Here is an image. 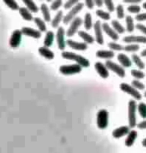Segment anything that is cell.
<instances>
[{
  "mask_svg": "<svg viewBox=\"0 0 146 153\" xmlns=\"http://www.w3.org/2000/svg\"><path fill=\"white\" fill-rule=\"evenodd\" d=\"M119 88L121 89L123 92H125L126 94L130 95L131 97H133V99L140 101L142 99V94L140 93L139 90H137L136 88H134L132 85L128 84V83H120Z\"/></svg>",
  "mask_w": 146,
  "mask_h": 153,
  "instance_id": "obj_4",
  "label": "cell"
},
{
  "mask_svg": "<svg viewBox=\"0 0 146 153\" xmlns=\"http://www.w3.org/2000/svg\"><path fill=\"white\" fill-rule=\"evenodd\" d=\"M111 26H112L113 29L115 30L118 34H122L126 31V29L122 26L121 23H120L119 21H117V20H112V21H111Z\"/></svg>",
  "mask_w": 146,
  "mask_h": 153,
  "instance_id": "obj_32",
  "label": "cell"
},
{
  "mask_svg": "<svg viewBox=\"0 0 146 153\" xmlns=\"http://www.w3.org/2000/svg\"><path fill=\"white\" fill-rule=\"evenodd\" d=\"M24 3V5H26L25 7H27L32 13L38 12V6L36 5V3L34 2V0H21Z\"/></svg>",
  "mask_w": 146,
  "mask_h": 153,
  "instance_id": "obj_30",
  "label": "cell"
},
{
  "mask_svg": "<svg viewBox=\"0 0 146 153\" xmlns=\"http://www.w3.org/2000/svg\"><path fill=\"white\" fill-rule=\"evenodd\" d=\"M108 47L110 48V50L112 51H121V50H124V47L119 44V43H117L115 41H111L108 43Z\"/></svg>",
  "mask_w": 146,
  "mask_h": 153,
  "instance_id": "obj_37",
  "label": "cell"
},
{
  "mask_svg": "<svg viewBox=\"0 0 146 153\" xmlns=\"http://www.w3.org/2000/svg\"><path fill=\"white\" fill-rule=\"evenodd\" d=\"M137 21H146V12L145 13H139L136 15Z\"/></svg>",
  "mask_w": 146,
  "mask_h": 153,
  "instance_id": "obj_47",
  "label": "cell"
},
{
  "mask_svg": "<svg viewBox=\"0 0 146 153\" xmlns=\"http://www.w3.org/2000/svg\"><path fill=\"white\" fill-rule=\"evenodd\" d=\"M142 8H144V9L146 10V2H144V3L142 4Z\"/></svg>",
  "mask_w": 146,
  "mask_h": 153,
  "instance_id": "obj_53",
  "label": "cell"
},
{
  "mask_svg": "<svg viewBox=\"0 0 146 153\" xmlns=\"http://www.w3.org/2000/svg\"><path fill=\"white\" fill-rule=\"evenodd\" d=\"M54 37H56V36L54 35L53 31H47L46 34H45L44 41H43L44 46H46V47H50L54 42Z\"/></svg>",
  "mask_w": 146,
  "mask_h": 153,
  "instance_id": "obj_27",
  "label": "cell"
},
{
  "mask_svg": "<svg viewBox=\"0 0 146 153\" xmlns=\"http://www.w3.org/2000/svg\"><path fill=\"white\" fill-rule=\"evenodd\" d=\"M140 49V46L138 44H127L124 46V51L130 53H135Z\"/></svg>",
  "mask_w": 146,
  "mask_h": 153,
  "instance_id": "obj_38",
  "label": "cell"
},
{
  "mask_svg": "<svg viewBox=\"0 0 146 153\" xmlns=\"http://www.w3.org/2000/svg\"><path fill=\"white\" fill-rule=\"evenodd\" d=\"M40 10H41L42 16H43L44 21H51V14H50V8L45 3H42L40 5Z\"/></svg>",
  "mask_w": 146,
  "mask_h": 153,
  "instance_id": "obj_25",
  "label": "cell"
},
{
  "mask_svg": "<svg viewBox=\"0 0 146 153\" xmlns=\"http://www.w3.org/2000/svg\"><path fill=\"white\" fill-rule=\"evenodd\" d=\"M144 97H145V98H146V91H145V92H144Z\"/></svg>",
  "mask_w": 146,
  "mask_h": 153,
  "instance_id": "obj_55",
  "label": "cell"
},
{
  "mask_svg": "<svg viewBox=\"0 0 146 153\" xmlns=\"http://www.w3.org/2000/svg\"><path fill=\"white\" fill-rule=\"evenodd\" d=\"M136 28H137V29H138L141 33H143L144 35H146V25L142 24V23H138V24L136 25Z\"/></svg>",
  "mask_w": 146,
  "mask_h": 153,
  "instance_id": "obj_46",
  "label": "cell"
},
{
  "mask_svg": "<svg viewBox=\"0 0 146 153\" xmlns=\"http://www.w3.org/2000/svg\"><path fill=\"white\" fill-rule=\"evenodd\" d=\"M116 15H117V18L118 19H122L125 17V12H124V7L123 5L121 4H118L116 6Z\"/></svg>",
  "mask_w": 146,
  "mask_h": 153,
  "instance_id": "obj_41",
  "label": "cell"
},
{
  "mask_svg": "<svg viewBox=\"0 0 146 153\" xmlns=\"http://www.w3.org/2000/svg\"><path fill=\"white\" fill-rule=\"evenodd\" d=\"M137 103L135 99L129 100L128 102V126L134 128L137 126Z\"/></svg>",
  "mask_w": 146,
  "mask_h": 153,
  "instance_id": "obj_2",
  "label": "cell"
},
{
  "mask_svg": "<svg viewBox=\"0 0 146 153\" xmlns=\"http://www.w3.org/2000/svg\"><path fill=\"white\" fill-rule=\"evenodd\" d=\"M80 0H67L66 2L64 3V9H67V10H70L71 8L74 7L75 5H77L78 3H80Z\"/></svg>",
  "mask_w": 146,
  "mask_h": 153,
  "instance_id": "obj_42",
  "label": "cell"
},
{
  "mask_svg": "<svg viewBox=\"0 0 146 153\" xmlns=\"http://www.w3.org/2000/svg\"><path fill=\"white\" fill-rule=\"evenodd\" d=\"M96 117L97 127L101 130L106 129L108 127V124H109V112L106 109H101V110L98 111Z\"/></svg>",
  "mask_w": 146,
  "mask_h": 153,
  "instance_id": "obj_3",
  "label": "cell"
},
{
  "mask_svg": "<svg viewBox=\"0 0 146 153\" xmlns=\"http://www.w3.org/2000/svg\"><path fill=\"white\" fill-rule=\"evenodd\" d=\"M137 110H138V114L140 115V117H142L143 119H146V103L140 102L137 105Z\"/></svg>",
  "mask_w": 146,
  "mask_h": 153,
  "instance_id": "obj_34",
  "label": "cell"
},
{
  "mask_svg": "<svg viewBox=\"0 0 146 153\" xmlns=\"http://www.w3.org/2000/svg\"><path fill=\"white\" fill-rule=\"evenodd\" d=\"M34 23L36 24V26L38 28L39 31H41V32H47L46 23H45L44 19H41V18H39V17H35V18H34Z\"/></svg>",
  "mask_w": 146,
  "mask_h": 153,
  "instance_id": "obj_29",
  "label": "cell"
},
{
  "mask_svg": "<svg viewBox=\"0 0 146 153\" xmlns=\"http://www.w3.org/2000/svg\"><path fill=\"white\" fill-rule=\"evenodd\" d=\"M38 52L42 57L46 58L47 60H52L54 58V52L51 51L49 47H46V46H42V47H39Z\"/></svg>",
  "mask_w": 146,
  "mask_h": 153,
  "instance_id": "obj_20",
  "label": "cell"
},
{
  "mask_svg": "<svg viewBox=\"0 0 146 153\" xmlns=\"http://www.w3.org/2000/svg\"><path fill=\"white\" fill-rule=\"evenodd\" d=\"M96 72L98 73L100 77H102L103 79H106L109 77V70H108L107 66L105 64H103L102 62H96L94 65Z\"/></svg>",
  "mask_w": 146,
  "mask_h": 153,
  "instance_id": "obj_13",
  "label": "cell"
},
{
  "mask_svg": "<svg viewBox=\"0 0 146 153\" xmlns=\"http://www.w3.org/2000/svg\"><path fill=\"white\" fill-rule=\"evenodd\" d=\"M82 66H80L77 63L74 64H68V65H61L59 67V72L63 75H73L78 74L82 71Z\"/></svg>",
  "mask_w": 146,
  "mask_h": 153,
  "instance_id": "obj_5",
  "label": "cell"
},
{
  "mask_svg": "<svg viewBox=\"0 0 146 153\" xmlns=\"http://www.w3.org/2000/svg\"><path fill=\"white\" fill-rule=\"evenodd\" d=\"M61 56H62V58H64V59L74 61L75 63H77V64H79L80 66H82L83 68H87L90 66L89 60L87 58H85V57L79 55V54L70 52V51H63V52L61 53Z\"/></svg>",
  "mask_w": 146,
  "mask_h": 153,
  "instance_id": "obj_1",
  "label": "cell"
},
{
  "mask_svg": "<svg viewBox=\"0 0 146 153\" xmlns=\"http://www.w3.org/2000/svg\"><path fill=\"white\" fill-rule=\"evenodd\" d=\"M65 29L63 27H58L57 28V32H56V41H57V46H58V49L61 51H64L65 47H66L67 43L66 40H65Z\"/></svg>",
  "mask_w": 146,
  "mask_h": 153,
  "instance_id": "obj_8",
  "label": "cell"
},
{
  "mask_svg": "<svg viewBox=\"0 0 146 153\" xmlns=\"http://www.w3.org/2000/svg\"><path fill=\"white\" fill-rule=\"evenodd\" d=\"M94 34H95V41L98 44L102 45L104 43V37H103V28H102V23L100 21H96L94 23Z\"/></svg>",
  "mask_w": 146,
  "mask_h": 153,
  "instance_id": "obj_10",
  "label": "cell"
},
{
  "mask_svg": "<svg viewBox=\"0 0 146 153\" xmlns=\"http://www.w3.org/2000/svg\"><path fill=\"white\" fill-rule=\"evenodd\" d=\"M46 1H47V2H52L53 0H46Z\"/></svg>",
  "mask_w": 146,
  "mask_h": 153,
  "instance_id": "obj_54",
  "label": "cell"
},
{
  "mask_svg": "<svg viewBox=\"0 0 146 153\" xmlns=\"http://www.w3.org/2000/svg\"><path fill=\"white\" fill-rule=\"evenodd\" d=\"M130 130L131 129L129 126H120L112 131V136L116 138V139H118V138H121L123 136H127V134L129 133Z\"/></svg>",
  "mask_w": 146,
  "mask_h": 153,
  "instance_id": "obj_17",
  "label": "cell"
},
{
  "mask_svg": "<svg viewBox=\"0 0 146 153\" xmlns=\"http://www.w3.org/2000/svg\"><path fill=\"white\" fill-rule=\"evenodd\" d=\"M142 0H123L124 3H128V4H138Z\"/></svg>",
  "mask_w": 146,
  "mask_h": 153,
  "instance_id": "obj_49",
  "label": "cell"
},
{
  "mask_svg": "<svg viewBox=\"0 0 146 153\" xmlns=\"http://www.w3.org/2000/svg\"><path fill=\"white\" fill-rule=\"evenodd\" d=\"M3 2L7 7L10 8L11 10H19L20 7L15 0H3Z\"/></svg>",
  "mask_w": 146,
  "mask_h": 153,
  "instance_id": "obj_35",
  "label": "cell"
},
{
  "mask_svg": "<svg viewBox=\"0 0 146 153\" xmlns=\"http://www.w3.org/2000/svg\"><path fill=\"white\" fill-rule=\"evenodd\" d=\"M39 1H41V0H39Z\"/></svg>",
  "mask_w": 146,
  "mask_h": 153,
  "instance_id": "obj_56",
  "label": "cell"
},
{
  "mask_svg": "<svg viewBox=\"0 0 146 153\" xmlns=\"http://www.w3.org/2000/svg\"><path fill=\"white\" fill-rule=\"evenodd\" d=\"M131 75L134 77L135 79H138V80H140V79H143L145 77V73L143 72L142 70H140V69H132L131 70Z\"/></svg>",
  "mask_w": 146,
  "mask_h": 153,
  "instance_id": "obj_36",
  "label": "cell"
},
{
  "mask_svg": "<svg viewBox=\"0 0 146 153\" xmlns=\"http://www.w3.org/2000/svg\"><path fill=\"white\" fill-rule=\"evenodd\" d=\"M62 5H63V2H62V0H53V1L51 2L50 9L53 10V11H57L60 7L62 6Z\"/></svg>",
  "mask_w": 146,
  "mask_h": 153,
  "instance_id": "obj_43",
  "label": "cell"
},
{
  "mask_svg": "<svg viewBox=\"0 0 146 153\" xmlns=\"http://www.w3.org/2000/svg\"><path fill=\"white\" fill-rule=\"evenodd\" d=\"M123 41L127 44H145L146 36H137V35H128L123 38Z\"/></svg>",
  "mask_w": 146,
  "mask_h": 153,
  "instance_id": "obj_12",
  "label": "cell"
},
{
  "mask_svg": "<svg viewBox=\"0 0 146 153\" xmlns=\"http://www.w3.org/2000/svg\"><path fill=\"white\" fill-rule=\"evenodd\" d=\"M131 60H132V62L138 67V69H140V70L145 68V63L142 61L141 56L137 55V54H133L132 57H131Z\"/></svg>",
  "mask_w": 146,
  "mask_h": 153,
  "instance_id": "obj_31",
  "label": "cell"
},
{
  "mask_svg": "<svg viewBox=\"0 0 146 153\" xmlns=\"http://www.w3.org/2000/svg\"><path fill=\"white\" fill-rule=\"evenodd\" d=\"M127 10L129 13H132V14H139L140 11H141V7L139 6V5L137 4H132V5H129V6L127 7Z\"/></svg>",
  "mask_w": 146,
  "mask_h": 153,
  "instance_id": "obj_40",
  "label": "cell"
},
{
  "mask_svg": "<svg viewBox=\"0 0 146 153\" xmlns=\"http://www.w3.org/2000/svg\"><path fill=\"white\" fill-rule=\"evenodd\" d=\"M125 22H126V31L129 33H132L134 30H135L136 28V25L134 24V19L132 16L130 15H127L126 17H125Z\"/></svg>",
  "mask_w": 146,
  "mask_h": 153,
  "instance_id": "obj_26",
  "label": "cell"
},
{
  "mask_svg": "<svg viewBox=\"0 0 146 153\" xmlns=\"http://www.w3.org/2000/svg\"><path fill=\"white\" fill-rule=\"evenodd\" d=\"M140 56H141V57H146V48L142 50V52H141V54H140Z\"/></svg>",
  "mask_w": 146,
  "mask_h": 153,
  "instance_id": "obj_51",
  "label": "cell"
},
{
  "mask_svg": "<svg viewBox=\"0 0 146 153\" xmlns=\"http://www.w3.org/2000/svg\"><path fill=\"white\" fill-rule=\"evenodd\" d=\"M102 28H103V31L106 33V35L109 36L113 41H117V40L119 39V34L117 33L112 28V26H110L108 23H106V22L102 23Z\"/></svg>",
  "mask_w": 146,
  "mask_h": 153,
  "instance_id": "obj_14",
  "label": "cell"
},
{
  "mask_svg": "<svg viewBox=\"0 0 146 153\" xmlns=\"http://www.w3.org/2000/svg\"><path fill=\"white\" fill-rule=\"evenodd\" d=\"M137 137H138V132L134 130V129H131L129 133L127 134L126 139H125V145L127 147H131L135 142Z\"/></svg>",
  "mask_w": 146,
  "mask_h": 153,
  "instance_id": "obj_19",
  "label": "cell"
},
{
  "mask_svg": "<svg viewBox=\"0 0 146 153\" xmlns=\"http://www.w3.org/2000/svg\"><path fill=\"white\" fill-rule=\"evenodd\" d=\"M63 18H64V15H63V12L62 11H58L55 16H54V18L51 20V26L53 28H58L59 27V24L63 21Z\"/></svg>",
  "mask_w": 146,
  "mask_h": 153,
  "instance_id": "obj_23",
  "label": "cell"
},
{
  "mask_svg": "<svg viewBox=\"0 0 146 153\" xmlns=\"http://www.w3.org/2000/svg\"><path fill=\"white\" fill-rule=\"evenodd\" d=\"M137 127H138V129H146V119H143L141 122L137 123Z\"/></svg>",
  "mask_w": 146,
  "mask_h": 153,
  "instance_id": "obj_48",
  "label": "cell"
},
{
  "mask_svg": "<svg viewBox=\"0 0 146 153\" xmlns=\"http://www.w3.org/2000/svg\"><path fill=\"white\" fill-rule=\"evenodd\" d=\"M78 35L83 40V42H85L86 44H92L95 41V38L93 36H91L89 33H87L86 31H82V30L78 31Z\"/></svg>",
  "mask_w": 146,
  "mask_h": 153,
  "instance_id": "obj_24",
  "label": "cell"
},
{
  "mask_svg": "<svg viewBox=\"0 0 146 153\" xmlns=\"http://www.w3.org/2000/svg\"><path fill=\"white\" fill-rule=\"evenodd\" d=\"M142 145L144 147H146V138H144V139L142 140Z\"/></svg>",
  "mask_w": 146,
  "mask_h": 153,
  "instance_id": "obj_52",
  "label": "cell"
},
{
  "mask_svg": "<svg viewBox=\"0 0 146 153\" xmlns=\"http://www.w3.org/2000/svg\"><path fill=\"white\" fill-rule=\"evenodd\" d=\"M21 32L23 35L31 37V38H34V39H39L40 37H41V33H42L41 31L36 30L31 27H22Z\"/></svg>",
  "mask_w": 146,
  "mask_h": 153,
  "instance_id": "obj_15",
  "label": "cell"
},
{
  "mask_svg": "<svg viewBox=\"0 0 146 153\" xmlns=\"http://www.w3.org/2000/svg\"><path fill=\"white\" fill-rule=\"evenodd\" d=\"M83 7H84V4L78 3L74 7L71 8V9L69 10V12L66 13V15H64V18H63L64 24H69V23L72 22V20H74L77 17V14L83 9Z\"/></svg>",
  "mask_w": 146,
  "mask_h": 153,
  "instance_id": "obj_6",
  "label": "cell"
},
{
  "mask_svg": "<svg viewBox=\"0 0 146 153\" xmlns=\"http://www.w3.org/2000/svg\"><path fill=\"white\" fill-rule=\"evenodd\" d=\"M18 11H19L20 16L24 20H26V21H32V20H34L32 12H31L27 7H20Z\"/></svg>",
  "mask_w": 146,
  "mask_h": 153,
  "instance_id": "obj_21",
  "label": "cell"
},
{
  "mask_svg": "<svg viewBox=\"0 0 146 153\" xmlns=\"http://www.w3.org/2000/svg\"><path fill=\"white\" fill-rule=\"evenodd\" d=\"M66 43H67V46H69L73 50L84 51L88 48V45L85 42H78V41H74L72 39H68Z\"/></svg>",
  "mask_w": 146,
  "mask_h": 153,
  "instance_id": "obj_16",
  "label": "cell"
},
{
  "mask_svg": "<svg viewBox=\"0 0 146 153\" xmlns=\"http://www.w3.org/2000/svg\"><path fill=\"white\" fill-rule=\"evenodd\" d=\"M94 2H95V5L98 7H101L103 5V0H94Z\"/></svg>",
  "mask_w": 146,
  "mask_h": 153,
  "instance_id": "obj_50",
  "label": "cell"
},
{
  "mask_svg": "<svg viewBox=\"0 0 146 153\" xmlns=\"http://www.w3.org/2000/svg\"><path fill=\"white\" fill-rule=\"evenodd\" d=\"M95 55H96V57H98V58L111 60L114 57V51H112V50H98Z\"/></svg>",
  "mask_w": 146,
  "mask_h": 153,
  "instance_id": "obj_22",
  "label": "cell"
},
{
  "mask_svg": "<svg viewBox=\"0 0 146 153\" xmlns=\"http://www.w3.org/2000/svg\"><path fill=\"white\" fill-rule=\"evenodd\" d=\"M117 59L119 61V64L124 68H130L131 65H132V60L124 53H119L117 55Z\"/></svg>",
  "mask_w": 146,
  "mask_h": 153,
  "instance_id": "obj_18",
  "label": "cell"
},
{
  "mask_svg": "<svg viewBox=\"0 0 146 153\" xmlns=\"http://www.w3.org/2000/svg\"><path fill=\"white\" fill-rule=\"evenodd\" d=\"M83 25H84V28L86 30H90L91 28L94 26L93 20H92V16H91L90 13H86V14H85L84 19H83Z\"/></svg>",
  "mask_w": 146,
  "mask_h": 153,
  "instance_id": "obj_28",
  "label": "cell"
},
{
  "mask_svg": "<svg viewBox=\"0 0 146 153\" xmlns=\"http://www.w3.org/2000/svg\"><path fill=\"white\" fill-rule=\"evenodd\" d=\"M82 18H80V17H76L75 19L72 20V22L70 23V25H69V28L67 29L66 31V35L68 37H72L75 35L76 33H78V29H79V27L82 25Z\"/></svg>",
  "mask_w": 146,
  "mask_h": 153,
  "instance_id": "obj_9",
  "label": "cell"
},
{
  "mask_svg": "<svg viewBox=\"0 0 146 153\" xmlns=\"http://www.w3.org/2000/svg\"><path fill=\"white\" fill-rule=\"evenodd\" d=\"M131 85H132L134 88H136L137 90H144L145 89V85L138 79H134L133 81L131 82Z\"/></svg>",
  "mask_w": 146,
  "mask_h": 153,
  "instance_id": "obj_44",
  "label": "cell"
},
{
  "mask_svg": "<svg viewBox=\"0 0 146 153\" xmlns=\"http://www.w3.org/2000/svg\"><path fill=\"white\" fill-rule=\"evenodd\" d=\"M96 15L99 17L100 19L104 20V21H108L110 20L111 16H110V13L109 12H106V11L102 10V9H98L96 11Z\"/></svg>",
  "mask_w": 146,
  "mask_h": 153,
  "instance_id": "obj_33",
  "label": "cell"
},
{
  "mask_svg": "<svg viewBox=\"0 0 146 153\" xmlns=\"http://www.w3.org/2000/svg\"><path fill=\"white\" fill-rule=\"evenodd\" d=\"M108 70L114 72L116 75H118L120 78H124L125 75H126V72H125V69L123 66H121L120 64H117V63L111 61V60H107L106 64Z\"/></svg>",
  "mask_w": 146,
  "mask_h": 153,
  "instance_id": "obj_7",
  "label": "cell"
},
{
  "mask_svg": "<svg viewBox=\"0 0 146 153\" xmlns=\"http://www.w3.org/2000/svg\"><path fill=\"white\" fill-rule=\"evenodd\" d=\"M84 2H85V5H86V7L88 9H93L94 6H95L94 0H84Z\"/></svg>",
  "mask_w": 146,
  "mask_h": 153,
  "instance_id": "obj_45",
  "label": "cell"
},
{
  "mask_svg": "<svg viewBox=\"0 0 146 153\" xmlns=\"http://www.w3.org/2000/svg\"><path fill=\"white\" fill-rule=\"evenodd\" d=\"M103 5L106 7L108 12H113L116 9L115 6H114L113 0H103Z\"/></svg>",
  "mask_w": 146,
  "mask_h": 153,
  "instance_id": "obj_39",
  "label": "cell"
},
{
  "mask_svg": "<svg viewBox=\"0 0 146 153\" xmlns=\"http://www.w3.org/2000/svg\"><path fill=\"white\" fill-rule=\"evenodd\" d=\"M22 35H23V34H22L21 30H14L13 31L10 36V39H9V45L11 48L18 47L20 45V43H21Z\"/></svg>",
  "mask_w": 146,
  "mask_h": 153,
  "instance_id": "obj_11",
  "label": "cell"
}]
</instances>
